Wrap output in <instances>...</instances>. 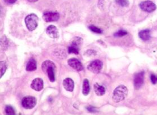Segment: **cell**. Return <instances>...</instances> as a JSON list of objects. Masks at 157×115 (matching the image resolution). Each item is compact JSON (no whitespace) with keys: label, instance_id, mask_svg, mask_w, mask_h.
I'll list each match as a JSON object with an SVG mask.
<instances>
[{"label":"cell","instance_id":"cell-1","mask_svg":"<svg viewBox=\"0 0 157 115\" xmlns=\"http://www.w3.org/2000/svg\"><path fill=\"white\" fill-rule=\"evenodd\" d=\"M56 65L53 61L50 60H46L42 64V68L43 72L48 76L51 82L55 81Z\"/></svg>","mask_w":157,"mask_h":115},{"label":"cell","instance_id":"cell-2","mask_svg":"<svg viewBox=\"0 0 157 115\" xmlns=\"http://www.w3.org/2000/svg\"><path fill=\"white\" fill-rule=\"evenodd\" d=\"M128 94V90L127 87L123 85H121L114 89L112 99L114 102H120L126 98Z\"/></svg>","mask_w":157,"mask_h":115},{"label":"cell","instance_id":"cell-3","mask_svg":"<svg viewBox=\"0 0 157 115\" xmlns=\"http://www.w3.org/2000/svg\"><path fill=\"white\" fill-rule=\"evenodd\" d=\"M39 18L34 13L28 15L25 19V25L29 31H33L37 28L38 25Z\"/></svg>","mask_w":157,"mask_h":115},{"label":"cell","instance_id":"cell-4","mask_svg":"<svg viewBox=\"0 0 157 115\" xmlns=\"http://www.w3.org/2000/svg\"><path fill=\"white\" fill-rule=\"evenodd\" d=\"M82 43V39L81 37H75L73 39L68 47V53L69 54H78Z\"/></svg>","mask_w":157,"mask_h":115},{"label":"cell","instance_id":"cell-5","mask_svg":"<svg viewBox=\"0 0 157 115\" xmlns=\"http://www.w3.org/2000/svg\"><path fill=\"white\" fill-rule=\"evenodd\" d=\"M36 104V99L33 96L25 97L21 101V105L25 109H30L33 108Z\"/></svg>","mask_w":157,"mask_h":115},{"label":"cell","instance_id":"cell-6","mask_svg":"<svg viewBox=\"0 0 157 115\" xmlns=\"http://www.w3.org/2000/svg\"><path fill=\"white\" fill-rule=\"evenodd\" d=\"M139 7L141 10L147 13H151L156 9V6L151 1H144L141 2Z\"/></svg>","mask_w":157,"mask_h":115},{"label":"cell","instance_id":"cell-7","mask_svg":"<svg viewBox=\"0 0 157 115\" xmlns=\"http://www.w3.org/2000/svg\"><path fill=\"white\" fill-rule=\"evenodd\" d=\"M103 67V63L101 60H96L92 61L87 66L89 71L92 73H99Z\"/></svg>","mask_w":157,"mask_h":115},{"label":"cell","instance_id":"cell-8","mask_svg":"<svg viewBox=\"0 0 157 115\" xmlns=\"http://www.w3.org/2000/svg\"><path fill=\"white\" fill-rule=\"evenodd\" d=\"M59 14L58 13L53 12H46L43 13L42 18L46 22L58 21L59 20Z\"/></svg>","mask_w":157,"mask_h":115},{"label":"cell","instance_id":"cell-9","mask_svg":"<svg viewBox=\"0 0 157 115\" xmlns=\"http://www.w3.org/2000/svg\"><path fill=\"white\" fill-rule=\"evenodd\" d=\"M144 71L139 72L135 75L134 78V87L136 90L139 89L143 85L144 82Z\"/></svg>","mask_w":157,"mask_h":115},{"label":"cell","instance_id":"cell-10","mask_svg":"<svg viewBox=\"0 0 157 115\" xmlns=\"http://www.w3.org/2000/svg\"><path fill=\"white\" fill-rule=\"evenodd\" d=\"M68 64L71 67L78 72L82 71L83 69V66L81 61L75 58L68 60Z\"/></svg>","mask_w":157,"mask_h":115},{"label":"cell","instance_id":"cell-11","mask_svg":"<svg viewBox=\"0 0 157 115\" xmlns=\"http://www.w3.org/2000/svg\"><path fill=\"white\" fill-rule=\"evenodd\" d=\"M32 89L37 91H41L44 88L43 80L40 78H36L32 81L30 85Z\"/></svg>","mask_w":157,"mask_h":115},{"label":"cell","instance_id":"cell-12","mask_svg":"<svg viewBox=\"0 0 157 115\" xmlns=\"http://www.w3.org/2000/svg\"><path fill=\"white\" fill-rule=\"evenodd\" d=\"M46 33L51 38L56 39L59 37V32L56 27L54 25H50L46 29Z\"/></svg>","mask_w":157,"mask_h":115},{"label":"cell","instance_id":"cell-13","mask_svg":"<svg viewBox=\"0 0 157 115\" xmlns=\"http://www.w3.org/2000/svg\"><path fill=\"white\" fill-rule=\"evenodd\" d=\"M63 85L67 91L72 92L74 88V81L70 78H66L63 80Z\"/></svg>","mask_w":157,"mask_h":115},{"label":"cell","instance_id":"cell-14","mask_svg":"<svg viewBox=\"0 0 157 115\" xmlns=\"http://www.w3.org/2000/svg\"><path fill=\"white\" fill-rule=\"evenodd\" d=\"M139 37L142 40L147 41L150 39L151 31L149 29L142 30L138 34Z\"/></svg>","mask_w":157,"mask_h":115},{"label":"cell","instance_id":"cell-15","mask_svg":"<svg viewBox=\"0 0 157 115\" xmlns=\"http://www.w3.org/2000/svg\"><path fill=\"white\" fill-rule=\"evenodd\" d=\"M37 69V64L34 59H30L26 65V70L29 72L35 71Z\"/></svg>","mask_w":157,"mask_h":115},{"label":"cell","instance_id":"cell-16","mask_svg":"<svg viewBox=\"0 0 157 115\" xmlns=\"http://www.w3.org/2000/svg\"><path fill=\"white\" fill-rule=\"evenodd\" d=\"M94 91L96 95L98 96H103L105 93V89L103 86L100 85L98 83H96L94 85Z\"/></svg>","mask_w":157,"mask_h":115},{"label":"cell","instance_id":"cell-17","mask_svg":"<svg viewBox=\"0 0 157 115\" xmlns=\"http://www.w3.org/2000/svg\"><path fill=\"white\" fill-rule=\"evenodd\" d=\"M90 91V86L89 81L87 79L84 80L82 85V94L85 96H87L89 94Z\"/></svg>","mask_w":157,"mask_h":115},{"label":"cell","instance_id":"cell-18","mask_svg":"<svg viewBox=\"0 0 157 115\" xmlns=\"http://www.w3.org/2000/svg\"><path fill=\"white\" fill-rule=\"evenodd\" d=\"M7 63L5 61H1L0 62V68H1V77L5 73L7 69Z\"/></svg>","mask_w":157,"mask_h":115},{"label":"cell","instance_id":"cell-19","mask_svg":"<svg viewBox=\"0 0 157 115\" xmlns=\"http://www.w3.org/2000/svg\"><path fill=\"white\" fill-rule=\"evenodd\" d=\"M115 1L119 5L122 7H127L129 5L128 0H115Z\"/></svg>","mask_w":157,"mask_h":115},{"label":"cell","instance_id":"cell-20","mask_svg":"<svg viewBox=\"0 0 157 115\" xmlns=\"http://www.w3.org/2000/svg\"><path fill=\"white\" fill-rule=\"evenodd\" d=\"M88 28L91 31L94 32V33L101 34L103 32V31L100 28L94 25H90L88 27Z\"/></svg>","mask_w":157,"mask_h":115},{"label":"cell","instance_id":"cell-21","mask_svg":"<svg viewBox=\"0 0 157 115\" xmlns=\"http://www.w3.org/2000/svg\"><path fill=\"white\" fill-rule=\"evenodd\" d=\"M128 34V32L125 30H120L117 32L114 33V37H124Z\"/></svg>","mask_w":157,"mask_h":115},{"label":"cell","instance_id":"cell-22","mask_svg":"<svg viewBox=\"0 0 157 115\" xmlns=\"http://www.w3.org/2000/svg\"><path fill=\"white\" fill-rule=\"evenodd\" d=\"M5 112L7 115H15V110L12 106L7 105L5 108Z\"/></svg>","mask_w":157,"mask_h":115},{"label":"cell","instance_id":"cell-23","mask_svg":"<svg viewBox=\"0 0 157 115\" xmlns=\"http://www.w3.org/2000/svg\"><path fill=\"white\" fill-rule=\"evenodd\" d=\"M150 79L151 82L153 84H155L157 83V76H156L155 75L152 74L151 75Z\"/></svg>","mask_w":157,"mask_h":115},{"label":"cell","instance_id":"cell-24","mask_svg":"<svg viewBox=\"0 0 157 115\" xmlns=\"http://www.w3.org/2000/svg\"><path fill=\"white\" fill-rule=\"evenodd\" d=\"M86 109L90 112L95 113L97 112V109L96 108L92 106H87L86 107Z\"/></svg>","mask_w":157,"mask_h":115},{"label":"cell","instance_id":"cell-25","mask_svg":"<svg viewBox=\"0 0 157 115\" xmlns=\"http://www.w3.org/2000/svg\"><path fill=\"white\" fill-rule=\"evenodd\" d=\"M17 1V0H7L8 3L10 4H13V3H15Z\"/></svg>","mask_w":157,"mask_h":115},{"label":"cell","instance_id":"cell-26","mask_svg":"<svg viewBox=\"0 0 157 115\" xmlns=\"http://www.w3.org/2000/svg\"><path fill=\"white\" fill-rule=\"evenodd\" d=\"M29 2H31V3H34V2H37L38 0H28Z\"/></svg>","mask_w":157,"mask_h":115}]
</instances>
